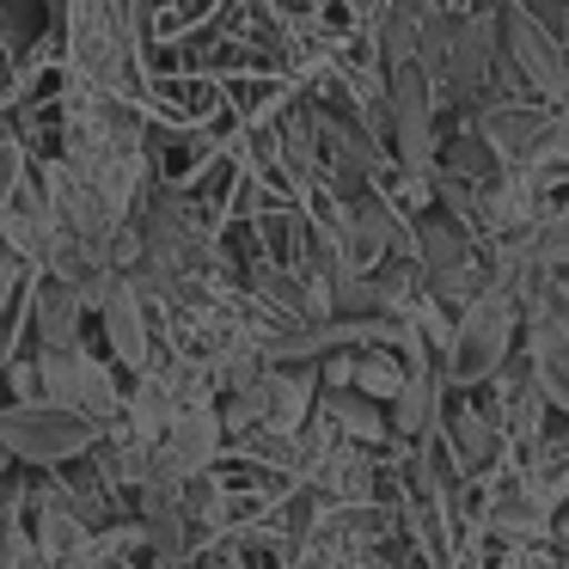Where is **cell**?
<instances>
[{"mask_svg": "<svg viewBox=\"0 0 569 569\" xmlns=\"http://www.w3.org/2000/svg\"><path fill=\"white\" fill-rule=\"evenodd\" d=\"M515 337H520V300L502 295V288H483L478 300L453 312V337L441 349V373L447 386H483L502 373V361L515 356Z\"/></svg>", "mask_w": 569, "mask_h": 569, "instance_id": "6da1fadb", "label": "cell"}, {"mask_svg": "<svg viewBox=\"0 0 569 569\" xmlns=\"http://www.w3.org/2000/svg\"><path fill=\"white\" fill-rule=\"evenodd\" d=\"M435 92H429V62L422 56H398L392 62V129H398V153L410 172H429L435 153Z\"/></svg>", "mask_w": 569, "mask_h": 569, "instance_id": "7a4b0ae2", "label": "cell"}, {"mask_svg": "<svg viewBox=\"0 0 569 569\" xmlns=\"http://www.w3.org/2000/svg\"><path fill=\"white\" fill-rule=\"evenodd\" d=\"M502 43H508L515 68L527 74V87L539 92V99H569V56L557 50L551 38H545L539 19H532L527 7H508V19H502Z\"/></svg>", "mask_w": 569, "mask_h": 569, "instance_id": "3957f363", "label": "cell"}, {"mask_svg": "<svg viewBox=\"0 0 569 569\" xmlns=\"http://www.w3.org/2000/svg\"><path fill=\"white\" fill-rule=\"evenodd\" d=\"M551 111H539V104H502V111L483 117V136H490V148L502 153L508 166H520V172H532V166L545 160V141H551Z\"/></svg>", "mask_w": 569, "mask_h": 569, "instance_id": "277c9868", "label": "cell"}, {"mask_svg": "<svg viewBox=\"0 0 569 569\" xmlns=\"http://www.w3.org/2000/svg\"><path fill=\"white\" fill-rule=\"evenodd\" d=\"M527 361H532V380H539L545 405L569 417V325L527 331Z\"/></svg>", "mask_w": 569, "mask_h": 569, "instance_id": "5b68a950", "label": "cell"}, {"mask_svg": "<svg viewBox=\"0 0 569 569\" xmlns=\"http://www.w3.org/2000/svg\"><path fill=\"white\" fill-rule=\"evenodd\" d=\"M527 246L545 270H569V209H551L527 227Z\"/></svg>", "mask_w": 569, "mask_h": 569, "instance_id": "8992f818", "label": "cell"}]
</instances>
